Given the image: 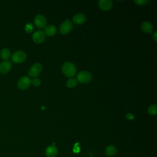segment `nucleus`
<instances>
[{
  "label": "nucleus",
  "mask_w": 157,
  "mask_h": 157,
  "mask_svg": "<svg viewBox=\"0 0 157 157\" xmlns=\"http://www.w3.org/2000/svg\"><path fill=\"white\" fill-rule=\"evenodd\" d=\"M62 71L67 77H73L77 72V69L75 65L71 62H66L62 66Z\"/></svg>",
  "instance_id": "nucleus-1"
},
{
  "label": "nucleus",
  "mask_w": 157,
  "mask_h": 157,
  "mask_svg": "<svg viewBox=\"0 0 157 157\" xmlns=\"http://www.w3.org/2000/svg\"><path fill=\"white\" fill-rule=\"evenodd\" d=\"M11 60L13 63L20 64L24 62L26 59V54L21 50H17L11 55Z\"/></svg>",
  "instance_id": "nucleus-2"
},
{
  "label": "nucleus",
  "mask_w": 157,
  "mask_h": 157,
  "mask_svg": "<svg viewBox=\"0 0 157 157\" xmlns=\"http://www.w3.org/2000/svg\"><path fill=\"white\" fill-rule=\"evenodd\" d=\"M77 78L79 82L82 83H88L92 78L91 74L86 71H82L77 74Z\"/></svg>",
  "instance_id": "nucleus-3"
},
{
  "label": "nucleus",
  "mask_w": 157,
  "mask_h": 157,
  "mask_svg": "<svg viewBox=\"0 0 157 157\" xmlns=\"http://www.w3.org/2000/svg\"><path fill=\"white\" fill-rule=\"evenodd\" d=\"M31 84V80L28 76L21 77L18 81L17 86L20 90H26Z\"/></svg>",
  "instance_id": "nucleus-4"
},
{
  "label": "nucleus",
  "mask_w": 157,
  "mask_h": 157,
  "mask_svg": "<svg viewBox=\"0 0 157 157\" xmlns=\"http://www.w3.org/2000/svg\"><path fill=\"white\" fill-rule=\"evenodd\" d=\"M42 69V65L39 63H36L31 66L28 71V75L31 77H36L40 73Z\"/></svg>",
  "instance_id": "nucleus-5"
},
{
  "label": "nucleus",
  "mask_w": 157,
  "mask_h": 157,
  "mask_svg": "<svg viewBox=\"0 0 157 157\" xmlns=\"http://www.w3.org/2000/svg\"><path fill=\"white\" fill-rule=\"evenodd\" d=\"M72 29V24L68 20L66 19L64 22L61 23L59 26V32L63 34H66L69 33Z\"/></svg>",
  "instance_id": "nucleus-6"
},
{
  "label": "nucleus",
  "mask_w": 157,
  "mask_h": 157,
  "mask_svg": "<svg viewBox=\"0 0 157 157\" xmlns=\"http://www.w3.org/2000/svg\"><path fill=\"white\" fill-rule=\"evenodd\" d=\"M34 24L35 25L39 28H44L46 25H47V20L46 18L41 15V14H38L37 15L34 19Z\"/></svg>",
  "instance_id": "nucleus-7"
},
{
  "label": "nucleus",
  "mask_w": 157,
  "mask_h": 157,
  "mask_svg": "<svg viewBox=\"0 0 157 157\" xmlns=\"http://www.w3.org/2000/svg\"><path fill=\"white\" fill-rule=\"evenodd\" d=\"M45 37V33L40 30H37L36 31H35L32 36V39L33 40V41L36 43L39 44L42 42Z\"/></svg>",
  "instance_id": "nucleus-8"
},
{
  "label": "nucleus",
  "mask_w": 157,
  "mask_h": 157,
  "mask_svg": "<svg viewBox=\"0 0 157 157\" xmlns=\"http://www.w3.org/2000/svg\"><path fill=\"white\" fill-rule=\"evenodd\" d=\"M12 68V63L9 61H3L0 63V74H6Z\"/></svg>",
  "instance_id": "nucleus-9"
},
{
  "label": "nucleus",
  "mask_w": 157,
  "mask_h": 157,
  "mask_svg": "<svg viewBox=\"0 0 157 157\" xmlns=\"http://www.w3.org/2000/svg\"><path fill=\"white\" fill-rule=\"evenodd\" d=\"M99 7L103 10H109L113 6V2L111 0H100L98 2Z\"/></svg>",
  "instance_id": "nucleus-10"
},
{
  "label": "nucleus",
  "mask_w": 157,
  "mask_h": 157,
  "mask_svg": "<svg viewBox=\"0 0 157 157\" xmlns=\"http://www.w3.org/2000/svg\"><path fill=\"white\" fill-rule=\"evenodd\" d=\"M57 153L58 149L53 145L48 146L45 150V155L47 157H55Z\"/></svg>",
  "instance_id": "nucleus-11"
},
{
  "label": "nucleus",
  "mask_w": 157,
  "mask_h": 157,
  "mask_svg": "<svg viewBox=\"0 0 157 157\" xmlns=\"http://www.w3.org/2000/svg\"><path fill=\"white\" fill-rule=\"evenodd\" d=\"M72 20L74 23L77 25H81L85 21L86 17L83 13H77L73 17Z\"/></svg>",
  "instance_id": "nucleus-12"
},
{
  "label": "nucleus",
  "mask_w": 157,
  "mask_h": 157,
  "mask_svg": "<svg viewBox=\"0 0 157 157\" xmlns=\"http://www.w3.org/2000/svg\"><path fill=\"white\" fill-rule=\"evenodd\" d=\"M11 52L7 48H4L1 50L0 56L4 61H8V59L11 57Z\"/></svg>",
  "instance_id": "nucleus-13"
},
{
  "label": "nucleus",
  "mask_w": 157,
  "mask_h": 157,
  "mask_svg": "<svg viewBox=\"0 0 157 157\" xmlns=\"http://www.w3.org/2000/svg\"><path fill=\"white\" fill-rule=\"evenodd\" d=\"M45 35L48 36H53L56 33V28L55 26L52 25H49L47 26L45 28V31L44 32Z\"/></svg>",
  "instance_id": "nucleus-14"
},
{
  "label": "nucleus",
  "mask_w": 157,
  "mask_h": 157,
  "mask_svg": "<svg viewBox=\"0 0 157 157\" xmlns=\"http://www.w3.org/2000/svg\"><path fill=\"white\" fill-rule=\"evenodd\" d=\"M141 29L145 33H150L153 31V25L148 21H144L141 24Z\"/></svg>",
  "instance_id": "nucleus-15"
},
{
  "label": "nucleus",
  "mask_w": 157,
  "mask_h": 157,
  "mask_svg": "<svg viewBox=\"0 0 157 157\" xmlns=\"http://www.w3.org/2000/svg\"><path fill=\"white\" fill-rule=\"evenodd\" d=\"M116 153H117V148L115 146L112 145L107 146L105 148V153L107 156H112L115 155Z\"/></svg>",
  "instance_id": "nucleus-16"
},
{
  "label": "nucleus",
  "mask_w": 157,
  "mask_h": 157,
  "mask_svg": "<svg viewBox=\"0 0 157 157\" xmlns=\"http://www.w3.org/2000/svg\"><path fill=\"white\" fill-rule=\"evenodd\" d=\"M77 80L76 78H69L68 80L67 81L66 85H67V86L69 88H73L77 85Z\"/></svg>",
  "instance_id": "nucleus-17"
},
{
  "label": "nucleus",
  "mask_w": 157,
  "mask_h": 157,
  "mask_svg": "<svg viewBox=\"0 0 157 157\" xmlns=\"http://www.w3.org/2000/svg\"><path fill=\"white\" fill-rule=\"evenodd\" d=\"M148 113L151 115H156L157 113V105L153 104L149 106L148 108Z\"/></svg>",
  "instance_id": "nucleus-18"
},
{
  "label": "nucleus",
  "mask_w": 157,
  "mask_h": 157,
  "mask_svg": "<svg viewBox=\"0 0 157 157\" xmlns=\"http://www.w3.org/2000/svg\"><path fill=\"white\" fill-rule=\"evenodd\" d=\"M34 29V25L31 23H28L25 26V30L26 33H30Z\"/></svg>",
  "instance_id": "nucleus-19"
},
{
  "label": "nucleus",
  "mask_w": 157,
  "mask_h": 157,
  "mask_svg": "<svg viewBox=\"0 0 157 157\" xmlns=\"http://www.w3.org/2000/svg\"><path fill=\"white\" fill-rule=\"evenodd\" d=\"M31 83L35 86H38L40 85L41 81L37 78H34L31 80Z\"/></svg>",
  "instance_id": "nucleus-20"
},
{
  "label": "nucleus",
  "mask_w": 157,
  "mask_h": 157,
  "mask_svg": "<svg viewBox=\"0 0 157 157\" xmlns=\"http://www.w3.org/2000/svg\"><path fill=\"white\" fill-rule=\"evenodd\" d=\"M134 2L139 6H144L148 3V0H135Z\"/></svg>",
  "instance_id": "nucleus-21"
},
{
  "label": "nucleus",
  "mask_w": 157,
  "mask_h": 157,
  "mask_svg": "<svg viewBox=\"0 0 157 157\" xmlns=\"http://www.w3.org/2000/svg\"><path fill=\"white\" fill-rule=\"evenodd\" d=\"M157 32L156 31H155V33H154V34H153V36H152V38H153V39L155 41V42H156L157 41Z\"/></svg>",
  "instance_id": "nucleus-22"
}]
</instances>
